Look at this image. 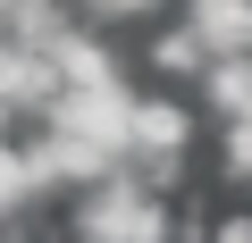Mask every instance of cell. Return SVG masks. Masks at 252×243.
<instances>
[{"mask_svg": "<svg viewBox=\"0 0 252 243\" xmlns=\"http://www.w3.org/2000/svg\"><path fill=\"white\" fill-rule=\"evenodd\" d=\"M67 226L93 235V243H160V235H185L168 185L143 176V168H109L101 185H84L76 210H67Z\"/></svg>", "mask_w": 252, "mask_h": 243, "instance_id": "1", "label": "cell"}, {"mask_svg": "<svg viewBox=\"0 0 252 243\" xmlns=\"http://www.w3.org/2000/svg\"><path fill=\"white\" fill-rule=\"evenodd\" d=\"M193 109L177 101V92H143L135 101V160L126 168H143V176H160L168 193H177V176H185V160H193Z\"/></svg>", "mask_w": 252, "mask_h": 243, "instance_id": "2", "label": "cell"}, {"mask_svg": "<svg viewBox=\"0 0 252 243\" xmlns=\"http://www.w3.org/2000/svg\"><path fill=\"white\" fill-rule=\"evenodd\" d=\"M210 59H219V51L202 42V26H193V17L160 26V34H152V51H143V67H152L160 84H202V67H210Z\"/></svg>", "mask_w": 252, "mask_h": 243, "instance_id": "3", "label": "cell"}, {"mask_svg": "<svg viewBox=\"0 0 252 243\" xmlns=\"http://www.w3.org/2000/svg\"><path fill=\"white\" fill-rule=\"evenodd\" d=\"M202 109L210 117H252V51H219L202 67Z\"/></svg>", "mask_w": 252, "mask_h": 243, "instance_id": "4", "label": "cell"}, {"mask_svg": "<svg viewBox=\"0 0 252 243\" xmlns=\"http://www.w3.org/2000/svg\"><path fill=\"white\" fill-rule=\"evenodd\" d=\"M34 201H51V193H42V176H34V151H26L17 135H0V226L34 218Z\"/></svg>", "mask_w": 252, "mask_h": 243, "instance_id": "5", "label": "cell"}, {"mask_svg": "<svg viewBox=\"0 0 252 243\" xmlns=\"http://www.w3.org/2000/svg\"><path fill=\"white\" fill-rule=\"evenodd\" d=\"M185 17L210 51H252V0H185Z\"/></svg>", "mask_w": 252, "mask_h": 243, "instance_id": "6", "label": "cell"}, {"mask_svg": "<svg viewBox=\"0 0 252 243\" xmlns=\"http://www.w3.org/2000/svg\"><path fill=\"white\" fill-rule=\"evenodd\" d=\"M219 185L252 193V117H219Z\"/></svg>", "mask_w": 252, "mask_h": 243, "instance_id": "7", "label": "cell"}, {"mask_svg": "<svg viewBox=\"0 0 252 243\" xmlns=\"http://www.w3.org/2000/svg\"><path fill=\"white\" fill-rule=\"evenodd\" d=\"M210 235H219V243H252V210H219Z\"/></svg>", "mask_w": 252, "mask_h": 243, "instance_id": "8", "label": "cell"}, {"mask_svg": "<svg viewBox=\"0 0 252 243\" xmlns=\"http://www.w3.org/2000/svg\"><path fill=\"white\" fill-rule=\"evenodd\" d=\"M26 9H51V0H0V17H26Z\"/></svg>", "mask_w": 252, "mask_h": 243, "instance_id": "9", "label": "cell"}, {"mask_svg": "<svg viewBox=\"0 0 252 243\" xmlns=\"http://www.w3.org/2000/svg\"><path fill=\"white\" fill-rule=\"evenodd\" d=\"M0 135H17V109H9V101H0Z\"/></svg>", "mask_w": 252, "mask_h": 243, "instance_id": "10", "label": "cell"}]
</instances>
